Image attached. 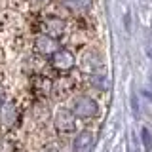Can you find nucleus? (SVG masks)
Returning <instances> with one entry per match:
<instances>
[{"label": "nucleus", "instance_id": "nucleus-1", "mask_svg": "<svg viewBox=\"0 0 152 152\" xmlns=\"http://www.w3.org/2000/svg\"><path fill=\"white\" fill-rule=\"evenodd\" d=\"M72 112L78 118H93V116H97L99 107L91 97H78L72 103Z\"/></svg>", "mask_w": 152, "mask_h": 152}, {"label": "nucleus", "instance_id": "nucleus-2", "mask_svg": "<svg viewBox=\"0 0 152 152\" xmlns=\"http://www.w3.org/2000/svg\"><path fill=\"white\" fill-rule=\"evenodd\" d=\"M51 65H53L57 70H70L76 65V59L69 50H57L55 53L51 55Z\"/></svg>", "mask_w": 152, "mask_h": 152}, {"label": "nucleus", "instance_id": "nucleus-3", "mask_svg": "<svg viewBox=\"0 0 152 152\" xmlns=\"http://www.w3.org/2000/svg\"><path fill=\"white\" fill-rule=\"evenodd\" d=\"M36 50L44 55H53L59 46H57V40L51 34H40L36 38Z\"/></svg>", "mask_w": 152, "mask_h": 152}, {"label": "nucleus", "instance_id": "nucleus-4", "mask_svg": "<svg viewBox=\"0 0 152 152\" xmlns=\"http://www.w3.org/2000/svg\"><path fill=\"white\" fill-rule=\"evenodd\" d=\"M74 112L72 110H59L55 116V126L61 131H72L74 129Z\"/></svg>", "mask_w": 152, "mask_h": 152}, {"label": "nucleus", "instance_id": "nucleus-5", "mask_svg": "<svg viewBox=\"0 0 152 152\" xmlns=\"http://www.w3.org/2000/svg\"><path fill=\"white\" fill-rule=\"evenodd\" d=\"M0 122H2V126H6L8 129L17 124V108H15V104H13V103H6L2 107V112H0Z\"/></svg>", "mask_w": 152, "mask_h": 152}, {"label": "nucleus", "instance_id": "nucleus-6", "mask_svg": "<svg viewBox=\"0 0 152 152\" xmlns=\"http://www.w3.org/2000/svg\"><path fill=\"white\" fill-rule=\"evenodd\" d=\"M82 65H84V69L89 70L91 74H99L101 69H103V61H101V57L95 53V51H88V53L84 55Z\"/></svg>", "mask_w": 152, "mask_h": 152}, {"label": "nucleus", "instance_id": "nucleus-7", "mask_svg": "<svg viewBox=\"0 0 152 152\" xmlns=\"http://www.w3.org/2000/svg\"><path fill=\"white\" fill-rule=\"evenodd\" d=\"M93 145V135L89 131H82L78 137H76V142H74V152H89Z\"/></svg>", "mask_w": 152, "mask_h": 152}, {"label": "nucleus", "instance_id": "nucleus-8", "mask_svg": "<svg viewBox=\"0 0 152 152\" xmlns=\"http://www.w3.org/2000/svg\"><path fill=\"white\" fill-rule=\"evenodd\" d=\"M65 6L72 12H86L91 6V0H63Z\"/></svg>", "mask_w": 152, "mask_h": 152}, {"label": "nucleus", "instance_id": "nucleus-9", "mask_svg": "<svg viewBox=\"0 0 152 152\" xmlns=\"http://www.w3.org/2000/svg\"><path fill=\"white\" fill-rule=\"evenodd\" d=\"M61 31H63V23H61L59 19H50V21L46 23V34L57 36Z\"/></svg>", "mask_w": 152, "mask_h": 152}, {"label": "nucleus", "instance_id": "nucleus-10", "mask_svg": "<svg viewBox=\"0 0 152 152\" xmlns=\"http://www.w3.org/2000/svg\"><path fill=\"white\" fill-rule=\"evenodd\" d=\"M141 139H142V146H145V150L152 152V135H150V131L146 129V127L141 129Z\"/></svg>", "mask_w": 152, "mask_h": 152}, {"label": "nucleus", "instance_id": "nucleus-11", "mask_svg": "<svg viewBox=\"0 0 152 152\" xmlns=\"http://www.w3.org/2000/svg\"><path fill=\"white\" fill-rule=\"evenodd\" d=\"M34 86H38V93H40V95H46V93L51 89V82H50L48 78H40V80H36Z\"/></svg>", "mask_w": 152, "mask_h": 152}, {"label": "nucleus", "instance_id": "nucleus-12", "mask_svg": "<svg viewBox=\"0 0 152 152\" xmlns=\"http://www.w3.org/2000/svg\"><path fill=\"white\" fill-rule=\"evenodd\" d=\"M89 82H91L97 89H107V78H104V76H101V72H99V74H93Z\"/></svg>", "mask_w": 152, "mask_h": 152}, {"label": "nucleus", "instance_id": "nucleus-13", "mask_svg": "<svg viewBox=\"0 0 152 152\" xmlns=\"http://www.w3.org/2000/svg\"><path fill=\"white\" fill-rule=\"evenodd\" d=\"M0 152H15V145L12 139H0Z\"/></svg>", "mask_w": 152, "mask_h": 152}, {"label": "nucleus", "instance_id": "nucleus-14", "mask_svg": "<svg viewBox=\"0 0 152 152\" xmlns=\"http://www.w3.org/2000/svg\"><path fill=\"white\" fill-rule=\"evenodd\" d=\"M2 99H4V95H2V88H0V104H2Z\"/></svg>", "mask_w": 152, "mask_h": 152}, {"label": "nucleus", "instance_id": "nucleus-15", "mask_svg": "<svg viewBox=\"0 0 152 152\" xmlns=\"http://www.w3.org/2000/svg\"><path fill=\"white\" fill-rule=\"evenodd\" d=\"M44 152H57V150H53V148H48V150H44Z\"/></svg>", "mask_w": 152, "mask_h": 152}]
</instances>
